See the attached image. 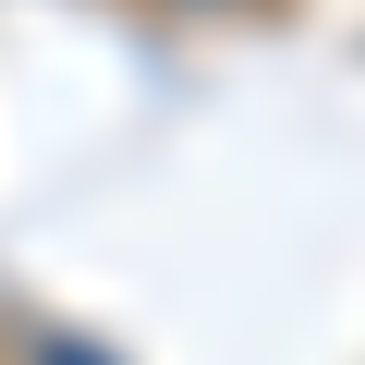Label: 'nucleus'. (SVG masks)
Returning a JSON list of instances; mask_svg holds the SVG:
<instances>
[{"mask_svg":"<svg viewBox=\"0 0 365 365\" xmlns=\"http://www.w3.org/2000/svg\"><path fill=\"white\" fill-rule=\"evenodd\" d=\"M37 365H110V353H86V341H49V353H37Z\"/></svg>","mask_w":365,"mask_h":365,"instance_id":"obj_1","label":"nucleus"}]
</instances>
